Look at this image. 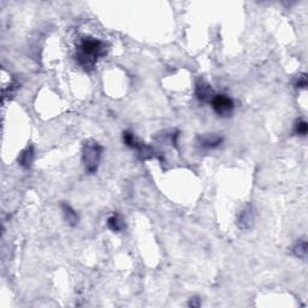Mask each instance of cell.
Listing matches in <instances>:
<instances>
[{
	"mask_svg": "<svg viewBox=\"0 0 308 308\" xmlns=\"http://www.w3.org/2000/svg\"><path fill=\"white\" fill-rule=\"evenodd\" d=\"M255 220V209L253 205L248 204L241 209L240 213L237 214V226L242 230H248L253 226Z\"/></svg>",
	"mask_w": 308,
	"mask_h": 308,
	"instance_id": "5",
	"label": "cell"
},
{
	"mask_svg": "<svg viewBox=\"0 0 308 308\" xmlns=\"http://www.w3.org/2000/svg\"><path fill=\"white\" fill-rule=\"evenodd\" d=\"M34 157H35V151H34V146H28L21 152L18 155V164L24 169H30L33 165Z\"/></svg>",
	"mask_w": 308,
	"mask_h": 308,
	"instance_id": "8",
	"label": "cell"
},
{
	"mask_svg": "<svg viewBox=\"0 0 308 308\" xmlns=\"http://www.w3.org/2000/svg\"><path fill=\"white\" fill-rule=\"evenodd\" d=\"M62 209H63V213H64L65 220L68 221L69 225L76 226L80 221V217H79V214H77V212L75 211L70 205H68V204H65V203L62 204Z\"/></svg>",
	"mask_w": 308,
	"mask_h": 308,
	"instance_id": "9",
	"label": "cell"
},
{
	"mask_svg": "<svg viewBox=\"0 0 308 308\" xmlns=\"http://www.w3.org/2000/svg\"><path fill=\"white\" fill-rule=\"evenodd\" d=\"M198 143L201 148L205 149H213L219 147L223 143V136L218 134H204L198 136Z\"/></svg>",
	"mask_w": 308,
	"mask_h": 308,
	"instance_id": "6",
	"label": "cell"
},
{
	"mask_svg": "<svg viewBox=\"0 0 308 308\" xmlns=\"http://www.w3.org/2000/svg\"><path fill=\"white\" fill-rule=\"evenodd\" d=\"M103 146L94 140H87L82 147V163L85 165L86 172L94 175L99 168L100 160L103 157Z\"/></svg>",
	"mask_w": 308,
	"mask_h": 308,
	"instance_id": "2",
	"label": "cell"
},
{
	"mask_svg": "<svg viewBox=\"0 0 308 308\" xmlns=\"http://www.w3.org/2000/svg\"><path fill=\"white\" fill-rule=\"evenodd\" d=\"M214 91L211 86L208 85L206 81L204 80H200V81L197 82L195 85V96L200 102L203 103H209L212 100V98L214 97Z\"/></svg>",
	"mask_w": 308,
	"mask_h": 308,
	"instance_id": "7",
	"label": "cell"
},
{
	"mask_svg": "<svg viewBox=\"0 0 308 308\" xmlns=\"http://www.w3.org/2000/svg\"><path fill=\"white\" fill-rule=\"evenodd\" d=\"M107 45L96 37H83L76 50V62L85 71H92L96 68L99 58L106 56Z\"/></svg>",
	"mask_w": 308,
	"mask_h": 308,
	"instance_id": "1",
	"label": "cell"
},
{
	"mask_svg": "<svg viewBox=\"0 0 308 308\" xmlns=\"http://www.w3.org/2000/svg\"><path fill=\"white\" fill-rule=\"evenodd\" d=\"M307 242L305 240L299 241V242H296L295 246L293 247V254L295 255L296 258L299 259H306L307 257Z\"/></svg>",
	"mask_w": 308,
	"mask_h": 308,
	"instance_id": "11",
	"label": "cell"
},
{
	"mask_svg": "<svg viewBox=\"0 0 308 308\" xmlns=\"http://www.w3.org/2000/svg\"><path fill=\"white\" fill-rule=\"evenodd\" d=\"M123 141L128 147L135 149L139 153V157L141 159L147 160V159H152V158H159V155L157 154V152L152 148L151 146L146 145V143L140 142L139 140L135 139L134 134L131 131H124L123 132Z\"/></svg>",
	"mask_w": 308,
	"mask_h": 308,
	"instance_id": "3",
	"label": "cell"
},
{
	"mask_svg": "<svg viewBox=\"0 0 308 308\" xmlns=\"http://www.w3.org/2000/svg\"><path fill=\"white\" fill-rule=\"evenodd\" d=\"M295 87L299 89H305L307 87V75L306 74L299 75L295 82Z\"/></svg>",
	"mask_w": 308,
	"mask_h": 308,
	"instance_id": "13",
	"label": "cell"
},
{
	"mask_svg": "<svg viewBox=\"0 0 308 308\" xmlns=\"http://www.w3.org/2000/svg\"><path fill=\"white\" fill-rule=\"evenodd\" d=\"M212 108L219 117H230L234 112V100L226 94H214L211 102Z\"/></svg>",
	"mask_w": 308,
	"mask_h": 308,
	"instance_id": "4",
	"label": "cell"
},
{
	"mask_svg": "<svg viewBox=\"0 0 308 308\" xmlns=\"http://www.w3.org/2000/svg\"><path fill=\"white\" fill-rule=\"evenodd\" d=\"M107 226L108 229H111L113 232H120L125 227V224L119 214L113 213V214L108 217Z\"/></svg>",
	"mask_w": 308,
	"mask_h": 308,
	"instance_id": "10",
	"label": "cell"
},
{
	"mask_svg": "<svg viewBox=\"0 0 308 308\" xmlns=\"http://www.w3.org/2000/svg\"><path fill=\"white\" fill-rule=\"evenodd\" d=\"M188 306L193 307V308H198L201 306V300L198 298V296H194V298H192L191 300L188 302Z\"/></svg>",
	"mask_w": 308,
	"mask_h": 308,
	"instance_id": "14",
	"label": "cell"
},
{
	"mask_svg": "<svg viewBox=\"0 0 308 308\" xmlns=\"http://www.w3.org/2000/svg\"><path fill=\"white\" fill-rule=\"evenodd\" d=\"M308 132V124L306 120L299 119L298 122L294 125V134L298 135V136H306Z\"/></svg>",
	"mask_w": 308,
	"mask_h": 308,
	"instance_id": "12",
	"label": "cell"
}]
</instances>
